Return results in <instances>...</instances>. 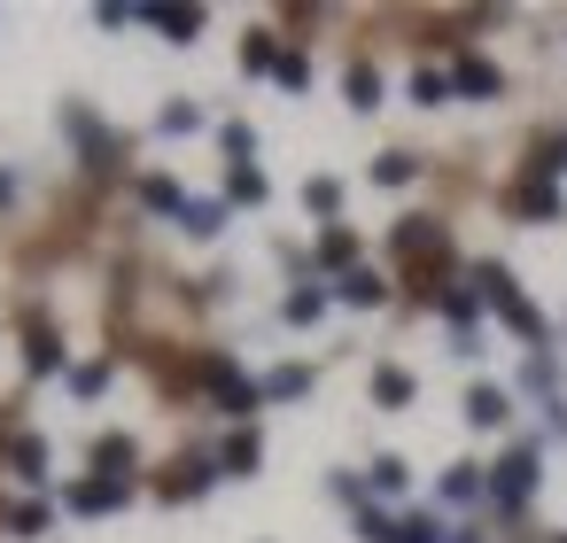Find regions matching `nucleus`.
<instances>
[{
	"label": "nucleus",
	"instance_id": "obj_3",
	"mask_svg": "<svg viewBox=\"0 0 567 543\" xmlns=\"http://www.w3.org/2000/svg\"><path fill=\"white\" fill-rule=\"evenodd\" d=\"M536 473H544V450L536 442H513L497 466H489V512H528V497H536Z\"/></svg>",
	"mask_w": 567,
	"mask_h": 543
},
{
	"label": "nucleus",
	"instance_id": "obj_38",
	"mask_svg": "<svg viewBox=\"0 0 567 543\" xmlns=\"http://www.w3.org/2000/svg\"><path fill=\"white\" fill-rule=\"evenodd\" d=\"M412 102H420V109L451 102V71H412Z\"/></svg>",
	"mask_w": 567,
	"mask_h": 543
},
{
	"label": "nucleus",
	"instance_id": "obj_17",
	"mask_svg": "<svg viewBox=\"0 0 567 543\" xmlns=\"http://www.w3.org/2000/svg\"><path fill=\"white\" fill-rule=\"evenodd\" d=\"M327 303H334V288H311V280H303V288H288L280 319H288V326H319V319H327Z\"/></svg>",
	"mask_w": 567,
	"mask_h": 543
},
{
	"label": "nucleus",
	"instance_id": "obj_22",
	"mask_svg": "<svg viewBox=\"0 0 567 543\" xmlns=\"http://www.w3.org/2000/svg\"><path fill=\"white\" fill-rule=\"evenodd\" d=\"M257 388H265V404H296V396H311V365H272Z\"/></svg>",
	"mask_w": 567,
	"mask_h": 543
},
{
	"label": "nucleus",
	"instance_id": "obj_19",
	"mask_svg": "<svg viewBox=\"0 0 567 543\" xmlns=\"http://www.w3.org/2000/svg\"><path fill=\"white\" fill-rule=\"evenodd\" d=\"M9 473L32 481V489H48V442H40V435H17V442H9Z\"/></svg>",
	"mask_w": 567,
	"mask_h": 543
},
{
	"label": "nucleus",
	"instance_id": "obj_40",
	"mask_svg": "<svg viewBox=\"0 0 567 543\" xmlns=\"http://www.w3.org/2000/svg\"><path fill=\"white\" fill-rule=\"evenodd\" d=\"M544 427H551V435H559V442H567V404H559V396H551V404H544Z\"/></svg>",
	"mask_w": 567,
	"mask_h": 543
},
{
	"label": "nucleus",
	"instance_id": "obj_42",
	"mask_svg": "<svg viewBox=\"0 0 567 543\" xmlns=\"http://www.w3.org/2000/svg\"><path fill=\"white\" fill-rule=\"evenodd\" d=\"M559 543H567V535H559Z\"/></svg>",
	"mask_w": 567,
	"mask_h": 543
},
{
	"label": "nucleus",
	"instance_id": "obj_31",
	"mask_svg": "<svg viewBox=\"0 0 567 543\" xmlns=\"http://www.w3.org/2000/svg\"><path fill=\"white\" fill-rule=\"evenodd\" d=\"M303 210L334 226V210H342V179H327V171H319V179H303Z\"/></svg>",
	"mask_w": 567,
	"mask_h": 543
},
{
	"label": "nucleus",
	"instance_id": "obj_35",
	"mask_svg": "<svg viewBox=\"0 0 567 543\" xmlns=\"http://www.w3.org/2000/svg\"><path fill=\"white\" fill-rule=\"evenodd\" d=\"M389 543H451V528H443V520H435V512H404V520H396V535H389Z\"/></svg>",
	"mask_w": 567,
	"mask_h": 543
},
{
	"label": "nucleus",
	"instance_id": "obj_29",
	"mask_svg": "<svg viewBox=\"0 0 567 543\" xmlns=\"http://www.w3.org/2000/svg\"><path fill=\"white\" fill-rule=\"evenodd\" d=\"M156 133H164V140H187V133H203V109H195V102H164V109H156Z\"/></svg>",
	"mask_w": 567,
	"mask_h": 543
},
{
	"label": "nucleus",
	"instance_id": "obj_24",
	"mask_svg": "<svg viewBox=\"0 0 567 543\" xmlns=\"http://www.w3.org/2000/svg\"><path fill=\"white\" fill-rule=\"evenodd\" d=\"M280 55H288V48H280L272 32H249V40H241V71H249V79H272Z\"/></svg>",
	"mask_w": 567,
	"mask_h": 543
},
{
	"label": "nucleus",
	"instance_id": "obj_1",
	"mask_svg": "<svg viewBox=\"0 0 567 543\" xmlns=\"http://www.w3.org/2000/svg\"><path fill=\"white\" fill-rule=\"evenodd\" d=\"M466 288H474V295H482V303H489V311H497V319H505L520 342H544V311H536V303L513 288V272H505V264H489V257H482V264L466 272Z\"/></svg>",
	"mask_w": 567,
	"mask_h": 543
},
{
	"label": "nucleus",
	"instance_id": "obj_14",
	"mask_svg": "<svg viewBox=\"0 0 567 543\" xmlns=\"http://www.w3.org/2000/svg\"><path fill=\"white\" fill-rule=\"evenodd\" d=\"M505 419H513V396L497 380H474L466 388V427H505Z\"/></svg>",
	"mask_w": 567,
	"mask_h": 543
},
{
	"label": "nucleus",
	"instance_id": "obj_39",
	"mask_svg": "<svg viewBox=\"0 0 567 543\" xmlns=\"http://www.w3.org/2000/svg\"><path fill=\"white\" fill-rule=\"evenodd\" d=\"M218 148H226L234 164H249V156H257V133H249V125H218Z\"/></svg>",
	"mask_w": 567,
	"mask_h": 543
},
{
	"label": "nucleus",
	"instance_id": "obj_12",
	"mask_svg": "<svg viewBox=\"0 0 567 543\" xmlns=\"http://www.w3.org/2000/svg\"><path fill=\"white\" fill-rule=\"evenodd\" d=\"M334 303H350V311H381V303H389V280H381L373 264H358V272L334 280Z\"/></svg>",
	"mask_w": 567,
	"mask_h": 543
},
{
	"label": "nucleus",
	"instance_id": "obj_26",
	"mask_svg": "<svg viewBox=\"0 0 567 543\" xmlns=\"http://www.w3.org/2000/svg\"><path fill=\"white\" fill-rule=\"evenodd\" d=\"M265 195H272V179H265L257 164H234V171H226V202H241V210H257Z\"/></svg>",
	"mask_w": 567,
	"mask_h": 543
},
{
	"label": "nucleus",
	"instance_id": "obj_4",
	"mask_svg": "<svg viewBox=\"0 0 567 543\" xmlns=\"http://www.w3.org/2000/svg\"><path fill=\"white\" fill-rule=\"evenodd\" d=\"M63 133H71V148H79V164H86V171H117L125 140H117V133H110L86 102H71V109H63Z\"/></svg>",
	"mask_w": 567,
	"mask_h": 543
},
{
	"label": "nucleus",
	"instance_id": "obj_16",
	"mask_svg": "<svg viewBox=\"0 0 567 543\" xmlns=\"http://www.w3.org/2000/svg\"><path fill=\"white\" fill-rule=\"evenodd\" d=\"M528 179H544V187H559V179H567V133L528 140Z\"/></svg>",
	"mask_w": 567,
	"mask_h": 543
},
{
	"label": "nucleus",
	"instance_id": "obj_34",
	"mask_svg": "<svg viewBox=\"0 0 567 543\" xmlns=\"http://www.w3.org/2000/svg\"><path fill=\"white\" fill-rule=\"evenodd\" d=\"M48 528H55V512H48V497H32V504H17V512H9V535H24V543H40Z\"/></svg>",
	"mask_w": 567,
	"mask_h": 543
},
{
	"label": "nucleus",
	"instance_id": "obj_8",
	"mask_svg": "<svg viewBox=\"0 0 567 543\" xmlns=\"http://www.w3.org/2000/svg\"><path fill=\"white\" fill-rule=\"evenodd\" d=\"M257 466H265V435H257V427H234V435L218 442V473H226V481H249Z\"/></svg>",
	"mask_w": 567,
	"mask_h": 543
},
{
	"label": "nucleus",
	"instance_id": "obj_20",
	"mask_svg": "<svg viewBox=\"0 0 567 543\" xmlns=\"http://www.w3.org/2000/svg\"><path fill=\"white\" fill-rule=\"evenodd\" d=\"M443 504H482L489 497V473L482 466H443V489H435Z\"/></svg>",
	"mask_w": 567,
	"mask_h": 543
},
{
	"label": "nucleus",
	"instance_id": "obj_18",
	"mask_svg": "<svg viewBox=\"0 0 567 543\" xmlns=\"http://www.w3.org/2000/svg\"><path fill=\"white\" fill-rule=\"evenodd\" d=\"M412 396H420V380H412L404 365H373V404H381V411H404Z\"/></svg>",
	"mask_w": 567,
	"mask_h": 543
},
{
	"label": "nucleus",
	"instance_id": "obj_32",
	"mask_svg": "<svg viewBox=\"0 0 567 543\" xmlns=\"http://www.w3.org/2000/svg\"><path fill=\"white\" fill-rule=\"evenodd\" d=\"M110 373H117L110 357H86V365H71V396H79V404H94V396L110 388Z\"/></svg>",
	"mask_w": 567,
	"mask_h": 543
},
{
	"label": "nucleus",
	"instance_id": "obj_6",
	"mask_svg": "<svg viewBox=\"0 0 567 543\" xmlns=\"http://www.w3.org/2000/svg\"><path fill=\"white\" fill-rule=\"evenodd\" d=\"M210 481H218V458H179V466L156 473V497L164 504H195V497H210Z\"/></svg>",
	"mask_w": 567,
	"mask_h": 543
},
{
	"label": "nucleus",
	"instance_id": "obj_11",
	"mask_svg": "<svg viewBox=\"0 0 567 543\" xmlns=\"http://www.w3.org/2000/svg\"><path fill=\"white\" fill-rule=\"evenodd\" d=\"M24 373H63V334L48 326V319H24Z\"/></svg>",
	"mask_w": 567,
	"mask_h": 543
},
{
	"label": "nucleus",
	"instance_id": "obj_21",
	"mask_svg": "<svg viewBox=\"0 0 567 543\" xmlns=\"http://www.w3.org/2000/svg\"><path fill=\"white\" fill-rule=\"evenodd\" d=\"M141 202H148L156 218H179V210H187V187H179L172 171H148V179H141Z\"/></svg>",
	"mask_w": 567,
	"mask_h": 543
},
{
	"label": "nucleus",
	"instance_id": "obj_9",
	"mask_svg": "<svg viewBox=\"0 0 567 543\" xmlns=\"http://www.w3.org/2000/svg\"><path fill=\"white\" fill-rule=\"evenodd\" d=\"M451 94H466V102H497V94H505V71H497V63H482V55H458Z\"/></svg>",
	"mask_w": 567,
	"mask_h": 543
},
{
	"label": "nucleus",
	"instance_id": "obj_37",
	"mask_svg": "<svg viewBox=\"0 0 567 543\" xmlns=\"http://www.w3.org/2000/svg\"><path fill=\"white\" fill-rule=\"evenodd\" d=\"M272 79H280V94H303V86H311V55H303V48H288Z\"/></svg>",
	"mask_w": 567,
	"mask_h": 543
},
{
	"label": "nucleus",
	"instance_id": "obj_41",
	"mask_svg": "<svg viewBox=\"0 0 567 543\" xmlns=\"http://www.w3.org/2000/svg\"><path fill=\"white\" fill-rule=\"evenodd\" d=\"M17 202V171H0V210H9Z\"/></svg>",
	"mask_w": 567,
	"mask_h": 543
},
{
	"label": "nucleus",
	"instance_id": "obj_2",
	"mask_svg": "<svg viewBox=\"0 0 567 543\" xmlns=\"http://www.w3.org/2000/svg\"><path fill=\"white\" fill-rule=\"evenodd\" d=\"M195 380L210 388V404H218V411H226L234 427H249V411L265 404V388H257V380H249V373H241V365H234L226 349H210V357L195 365Z\"/></svg>",
	"mask_w": 567,
	"mask_h": 543
},
{
	"label": "nucleus",
	"instance_id": "obj_7",
	"mask_svg": "<svg viewBox=\"0 0 567 543\" xmlns=\"http://www.w3.org/2000/svg\"><path fill=\"white\" fill-rule=\"evenodd\" d=\"M63 504H71L79 520H102V512H125V504H133V481H102V473H86V481L63 489Z\"/></svg>",
	"mask_w": 567,
	"mask_h": 543
},
{
	"label": "nucleus",
	"instance_id": "obj_27",
	"mask_svg": "<svg viewBox=\"0 0 567 543\" xmlns=\"http://www.w3.org/2000/svg\"><path fill=\"white\" fill-rule=\"evenodd\" d=\"M435 303H443L451 334H474V319H482V295H474V288H435Z\"/></svg>",
	"mask_w": 567,
	"mask_h": 543
},
{
	"label": "nucleus",
	"instance_id": "obj_25",
	"mask_svg": "<svg viewBox=\"0 0 567 543\" xmlns=\"http://www.w3.org/2000/svg\"><path fill=\"white\" fill-rule=\"evenodd\" d=\"M342 102H350V109H381V71H373V63H350V71H342Z\"/></svg>",
	"mask_w": 567,
	"mask_h": 543
},
{
	"label": "nucleus",
	"instance_id": "obj_15",
	"mask_svg": "<svg viewBox=\"0 0 567 543\" xmlns=\"http://www.w3.org/2000/svg\"><path fill=\"white\" fill-rule=\"evenodd\" d=\"M133 466H141V442L133 435H94V473L102 481H125Z\"/></svg>",
	"mask_w": 567,
	"mask_h": 543
},
{
	"label": "nucleus",
	"instance_id": "obj_23",
	"mask_svg": "<svg viewBox=\"0 0 567 543\" xmlns=\"http://www.w3.org/2000/svg\"><path fill=\"white\" fill-rule=\"evenodd\" d=\"M141 17H148V24H156L172 48H187V40L203 32V9H141Z\"/></svg>",
	"mask_w": 567,
	"mask_h": 543
},
{
	"label": "nucleus",
	"instance_id": "obj_28",
	"mask_svg": "<svg viewBox=\"0 0 567 543\" xmlns=\"http://www.w3.org/2000/svg\"><path fill=\"white\" fill-rule=\"evenodd\" d=\"M404 481H412V466H404V458H396V450H381V458H373V466H365V489H373V497H396V489H404Z\"/></svg>",
	"mask_w": 567,
	"mask_h": 543
},
{
	"label": "nucleus",
	"instance_id": "obj_13",
	"mask_svg": "<svg viewBox=\"0 0 567 543\" xmlns=\"http://www.w3.org/2000/svg\"><path fill=\"white\" fill-rule=\"evenodd\" d=\"M311 264H327L334 280H342V272H358V233H350V226L334 218V226L319 233V249H311Z\"/></svg>",
	"mask_w": 567,
	"mask_h": 543
},
{
	"label": "nucleus",
	"instance_id": "obj_5",
	"mask_svg": "<svg viewBox=\"0 0 567 543\" xmlns=\"http://www.w3.org/2000/svg\"><path fill=\"white\" fill-rule=\"evenodd\" d=\"M389 249L404 257V264H451V233L435 226V218H396V233H389Z\"/></svg>",
	"mask_w": 567,
	"mask_h": 543
},
{
	"label": "nucleus",
	"instance_id": "obj_33",
	"mask_svg": "<svg viewBox=\"0 0 567 543\" xmlns=\"http://www.w3.org/2000/svg\"><path fill=\"white\" fill-rule=\"evenodd\" d=\"M520 388H528V396H544V404H551V396H559V365H551V357H544V349H528V365H520Z\"/></svg>",
	"mask_w": 567,
	"mask_h": 543
},
{
	"label": "nucleus",
	"instance_id": "obj_30",
	"mask_svg": "<svg viewBox=\"0 0 567 543\" xmlns=\"http://www.w3.org/2000/svg\"><path fill=\"white\" fill-rule=\"evenodd\" d=\"M412 179H420V156H404V148L373 156V187H412Z\"/></svg>",
	"mask_w": 567,
	"mask_h": 543
},
{
	"label": "nucleus",
	"instance_id": "obj_36",
	"mask_svg": "<svg viewBox=\"0 0 567 543\" xmlns=\"http://www.w3.org/2000/svg\"><path fill=\"white\" fill-rule=\"evenodd\" d=\"M179 226H187L195 241H210V233H226V202H187V210H179Z\"/></svg>",
	"mask_w": 567,
	"mask_h": 543
},
{
	"label": "nucleus",
	"instance_id": "obj_10",
	"mask_svg": "<svg viewBox=\"0 0 567 543\" xmlns=\"http://www.w3.org/2000/svg\"><path fill=\"white\" fill-rule=\"evenodd\" d=\"M513 210H520L528 226H559V218H567V195L544 187V179H520V187H513Z\"/></svg>",
	"mask_w": 567,
	"mask_h": 543
}]
</instances>
